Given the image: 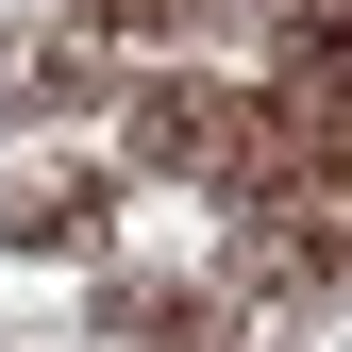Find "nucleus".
Wrapping results in <instances>:
<instances>
[{
	"label": "nucleus",
	"mask_w": 352,
	"mask_h": 352,
	"mask_svg": "<svg viewBox=\"0 0 352 352\" xmlns=\"http://www.w3.org/2000/svg\"><path fill=\"white\" fill-rule=\"evenodd\" d=\"M101 218H118V168H17V185H0V235H17V252H84V235H101Z\"/></svg>",
	"instance_id": "obj_1"
}]
</instances>
